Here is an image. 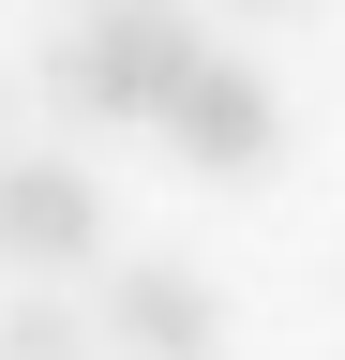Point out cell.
I'll return each mask as SVG.
<instances>
[{
    "label": "cell",
    "instance_id": "obj_3",
    "mask_svg": "<svg viewBox=\"0 0 345 360\" xmlns=\"http://www.w3.org/2000/svg\"><path fill=\"white\" fill-rule=\"evenodd\" d=\"M91 240H105L91 165H60V150H0V255H15V270H75Z\"/></svg>",
    "mask_w": 345,
    "mask_h": 360
},
{
    "label": "cell",
    "instance_id": "obj_4",
    "mask_svg": "<svg viewBox=\"0 0 345 360\" xmlns=\"http://www.w3.org/2000/svg\"><path fill=\"white\" fill-rule=\"evenodd\" d=\"M165 135H181L195 165H271V150H285V105H271L255 60H195L181 105H165Z\"/></svg>",
    "mask_w": 345,
    "mask_h": 360
},
{
    "label": "cell",
    "instance_id": "obj_5",
    "mask_svg": "<svg viewBox=\"0 0 345 360\" xmlns=\"http://www.w3.org/2000/svg\"><path fill=\"white\" fill-rule=\"evenodd\" d=\"M0 360H105V345H91V315H60V300H15V315H0Z\"/></svg>",
    "mask_w": 345,
    "mask_h": 360
},
{
    "label": "cell",
    "instance_id": "obj_1",
    "mask_svg": "<svg viewBox=\"0 0 345 360\" xmlns=\"http://www.w3.org/2000/svg\"><path fill=\"white\" fill-rule=\"evenodd\" d=\"M195 60H210V45H195L181 15H136V0H120V15H91V30L60 45V90H75L91 120H165Z\"/></svg>",
    "mask_w": 345,
    "mask_h": 360
},
{
    "label": "cell",
    "instance_id": "obj_2",
    "mask_svg": "<svg viewBox=\"0 0 345 360\" xmlns=\"http://www.w3.org/2000/svg\"><path fill=\"white\" fill-rule=\"evenodd\" d=\"M91 345H120V360H226V300H210L181 255H120Z\"/></svg>",
    "mask_w": 345,
    "mask_h": 360
}]
</instances>
